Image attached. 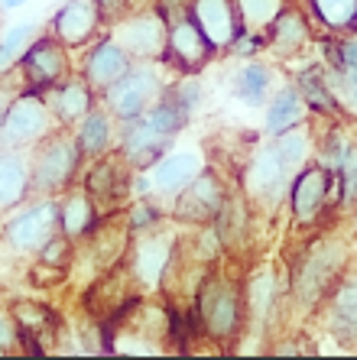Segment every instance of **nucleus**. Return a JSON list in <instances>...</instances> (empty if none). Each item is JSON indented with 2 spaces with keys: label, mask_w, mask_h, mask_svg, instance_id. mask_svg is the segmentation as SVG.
<instances>
[{
  "label": "nucleus",
  "mask_w": 357,
  "mask_h": 360,
  "mask_svg": "<svg viewBox=\"0 0 357 360\" xmlns=\"http://www.w3.org/2000/svg\"><path fill=\"white\" fill-rule=\"evenodd\" d=\"M201 169H205V160H201L199 150H175V153L159 156V160L146 169V176H150V182H153V192L175 195V192H182Z\"/></svg>",
  "instance_id": "aec40b11"
},
{
  "label": "nucleus",
  "mask_w": 357,
  "mask_h": 360,
  "mask_svg": "<svg viewBox=\"0 0 357 360\" xmlns=\"http://www.w3.org/2000/svg\"><path fill=\"white\" fill-rule=\"evenodd\" d=\"M52 234H58V201L52 195L33 201L30 208H23L4 224L7 243L17 253H26V257L39 253Z\"/></svg>",
  "instance_id": "1a4fd4ad"
},
{
  "label": "nucleus",
  "mask_w": 357,
  "mask_h": 360,
  "mask_svg": "<svg viewBox=\"0 0 357 360\" xmlns=\"http://www.w3.org/2000/svg\"><path fill=\"white\" fill-rule=\"evenodd\" d=\"M315 10L328 26H351L357 23V0H312Z\"/></svg>",
  "instance_id": "4c0bfd02"
},
{
  "label": "nucleus",
  "mask_w": 357,
  "mask_h": 360,
  "mask_svg": "<svg viewBox=\"0 0 357 360\" xmlns=\"http://www.w3.org/2000/svg\"><path fill=\"white\" fill-rule=\"evenodd\" d=\"M117 124H120V120L108 110V104H94L75 130L78 146H82V156H92L94 160V156H104L108 150H114V143L120 140Z\"/></svg>",
  "instance_id": "5701e85b"
},
{
  "label": "nucleus",
  "mask_w": 357,
  "mask_h": 360,
  "mask_svg": "<svg viewBox=\"0 0 357 360\" xmlns=\"http://www.w3.org/2000/svg\"><path fill=\"white\" fill-rule=\"evenodd\" d=\"M52 130H58V120L49 110L46 98L39 91H20L0 124V146L30 150L39 140H46Z\"/></svg>",
  "instance_id": "39448f33"
},
{
  "label": "nucleus",
  "mask_w": 357,
  "mask_h": 360,
  "mask_svg": "<svg viewBox=\"0 0 357 360\" xmlns=\"http://www.w3.org/2000/svg\"><path fill=\"white\" fill-rule=\"evenodd\" d=\"M159 98H163V78L153 68V62H140V65H130V72L120 82H114L101 94V104H108L111 114L124 124L146 114Z\"/></svg>",
  "instance_id": "423d86ee"
},
{
  "label": "nucleus",
  "mask_w": 357,
  "mask_h": 360,
  "mask_svg": "<svg viewBox=\"0 0 357 360\" xmlns=\"http://www.w3.org/2000/svg\"><path fill=\"white\" fill-rule=\"evenodd\" d=\"M20 4H26V0H0V7L4 10H13V7H20Z\"/></svg>",
  "instance_id": "09e8293b"
},
{
  "label": "nucleus",
  "mask_w": 357,
  "mask_h": 360,
  "mask_svg": "<svg viewBox=\"0 0 357 360\" xmlns=\"http://www.w3.org/2000/svg\"><path fill=\"white\" fill-rule=\"evenodd\" d=\"M273 302H276V279H273V273L266 269V273H260L247 289V305H250L253 321H266V315H270V309H273Z\"/></svg>",
  "instance_id": "c9c22d12"
},
{
  "label": "nucleus",
  "mask_w": 357,
  "mask_h": 360,
  "mask_svg": "<svg viewBox=\"0 0 357 360\" xmlns=\"http://www.w3.org/2000/svg\"><path fill=\"white\" fill-rule=\"evenodd\" d=\"M270 82H273V72L266 62H244L231 78V94L250 108H263L270 101Z\"/></svg>",
  "instance_id": "cd10ccee"
},
{
  "label": "nucleus",
  "mask_w": 357,
  "mask_h": 360,
  "mask_svg": "<svg viewBox=\"0 0 357 360\" xmlns=\"http://www.w3.org/2000/svg\"><path fill=\"white\" fill-rule=\"evenodd\" d=\"M17 94H20V88H13L10 82H0V124H4V117H7V110Z\"/></svg>",
  "instance_id": "49530a36"
},
{
  "label": "nucleus",
  "mask_w": 357,
  "mask_h": 360,
  "mask_svg": "<svg viewBox=\"0 0 357 360\" xmlns=\"http://www.w3.org/2000/svg\"><path fill=\"white\" fill-rule=\"evenodd\" d=\"M130 13H143V10H156V0H127Z\"/></svg>",
  "instance_id": "de8ad7c7"
},
{
  "label": "nucleus",
  "mask_w": 357,
  "mask_h": 360,
  "mask_svg": "<svg viewBox=\"0 0 357 360\" xmlns=\"http://www.w3.org/2000/svg\"><path fill=\"white\" fill-rule=\"evenodd\" d=\"M334 176L341 182V201L344 205H357V143H351L344 160L338 162Z\"/></svg>",
  "instance_id": "e433bc0d"
},
{
  "label": "nucleus",
  "mask_w": 357,
  "mask_h": 360,
  "mask_svg": "<svg viewBox=\"0 0 357 360\" xmlns=\"http://www.w3.org/2000/svg\"><path fill=\"white\" fill-rule=\"evenodd\" d=\"M296 88H299L302 101H306L308 108H315V114H334V110H338L332 91H328V78H325V72H318V68L302 72Z\"/></svg>",
  "instance_id": "2f4dec72"
},
{
  "label": "nucleus",
  "mask_w": 357,
  "mask_h": 360,
  "mask_svg": "<svg viewBox=\"0 0 357 360\" xmlns=\"http://www.w3.org/2000/svg\"><path fill=\"white\" fill-rule=\"evenodd\" d=\"M266 42H270V49H273L276 56H292V52H299L308 42V26H306V20H302V13L282 10L280 17L270 23Z\"/></svg>",
  "instance_id": "c756f323"
},
{
  "label": "nucleus",
  "mask_w": 357,
  "mask_h": 360,
  "mask_svg": "<svg viewBox=\"0 0 357 360\" xmlns=\"http://www.w3.org/2000/svg\"><path fill=\"white\" fill-rule=\"evenodd\" d=\"M133 169L120 150H108L104 156H94V166L88 169L84 179V192L92 195L98 211H114L117 201L130 192Z\"/></svg>",
  "instance_id": "ddd939ff"
},
{
  "label": "nucleus",
  "mask_w": 357,
  "mask_h": 360,
  "mask_svg": "<svg viewBox=\"0 0 357 360\" xmlns=\"http://www.w3.org/2000/svg\"><path fill=\"white\" fill-rule=\"evenodd\" d=\"M334 65L338 68H354L357 72V33L338 42V49H334Z\"/></svg>",
  "instance_id": "37998d69"
},
{
  "label": "nucleus",
  "mask_w": 357,
  "mask_h": 360,
  "mask_svg": "<svg viewBox=\"0 0 357 360\" xmlns=\"http://www.w3.org/2000/svg\"><path fill=\"white\" fill-rule=\"evenodd\" d=\"M325 78H328V91H332V98H334V108L351 114V117H357V72L354 68L334 65Z\"/></svg>",
  "instance_id": "473e14b6"
},
{
  "label": "nucleus",
  "mask_w": 357,
  "mask_h": 360,
  "mask_svg": "<svg viewBox=\"0 0 357 360\" xmlns=\"http://www.w3.org/2000/svg\"><path fill=\"white\" fill-rule=\"evenodd\" d=\"M10 315H13V321L20 325V338H23L26 351L42 354L39 338L56 335V325H58V319L52 315V309H46L42 302H33V299H20V302H13Z\"/></svg>",
  "instance_id": "393cba45"
},
{
  "label": "nucleus",
  "mask_w": 357,
  "mask_h": 360,
  "mask_svg": "<svg viewBox=\"0 0 357 360\" xmlns=\"http://www.w3.org/2000/svg\"><path fill=\"white\" fill-rule=\"evenodd\" d=\"M78 166H82V146L78 136L68 127L52 130L46 140L33 146L30 156V192L36 195H58L68 192V185L75 182Z\"/></svg>",
  "instance_id": "f03ea898"
},
{
  "label": "nucleus",
  "mask_w": 357,
  "mask_h": 360,
  "mask_svg": "<svg viewBox=\"0 0 357 360\" xmlns=\"http://www.w3.org/2000/svg\"><path fill=\"white\" fill-rule=\"evenodd\" d=\"M133 59L124 52V46L117 39H101L92 52H88V59H84V68H82V78L92 84L94 94H104L114 82L130 72Z\"/></svg>",
  "instance_id": "f3484780"
},
{
  "label": "nucleus",
  "mask_w": 357,
  "mask_h": 360,
  "mask_svg": "<svg viewBox=\"0 0 357 360\" xmlns=\"http://www.w3.org/2000/svg\"><path fill=\"white\" fill-rule=\"evenodd\" d=\"M302 120H308V104L302 101L296 84H286L276 94H270V101H266V120H263L266 134L276 136L282 130H289V127L302 124Z\"/></svg>",
  "instance_id": "a878e982"
},
{
  "label": "nucleus",
  "mask_w": 357,
  "mask_h": 360,
  "mask_svg": "<svg viewBox=\"0 0 357 360\" xmlns=\"http://www.w3.org/2000/svg\"><path fill=\"white\" fill-rule=\"evenodd\" d=\"M215 46L201 33V26L195 23V17H179L175 23H169V46H166V56L175 68H182L185 75H195L199 68H205V62H211L215 56Z\"/></svg>",
  "instance_id": "2eb2a0df"
},
{
  "label": "nucleus",
  "mask_w": 357,
  "mask_h": 360,
  "mask_svg": "<svg viewBox=\"0 0 357 360\" xmlns=\"http://www.w3.org/2000/svg\"><path fill=\"white\" fill-rule=\"evenodd\" d=\"M98 221V208H94L92 195L84 192V188H72L68 185V195L58 198V231L72 240L84 237L92 231V224Z\"/></svg>",
  "instance_id": "bb28decb"
},
{
  "label": "nucleus",
  "mask_w": 357,
  "mask_h": 360,
  "mask_svg": "<svg viewBox=\"0 0 357 360\" xmlns=\"http://www.w3.org/2000/svg\"><path fill=\"white\" fill-rule=\"evenodd\" d=\"M114 39L133 62H159L169 46V23L159 10L130 13L114 23Z\"/></svg>",
  "instance_id": "0eeeda50"
},
{
  "label": "nucleus",
  "mask_w": 357,
  "mask_h": 360,
  "mask_svg": "<svg viewBox=\"0 0 357 360\" xmlns=\"http://www.w3.org/2000/svg\"><path fill=\"white\" fill-rule=\"evenodd\" d=\"M328 325L338 335V341L357 344V273L341 276L332 289V309H328Z\"/></svg>",
  "instance_id": "b1692460"
},
{
  "label": "nucleus",
  "mask_w": 357,
  "mask_h": 360,
  "mask_svg": "<svg viewBox=\"0 0 357 360\" xmlns=\"http://www.w3.org/2000/svg\"><path fill=\"white\" fill-rule=\"evenodd\" d=\"M130 247V273L137 279V285L143 289H156L169 273V260H173L175 253V234L173 231H159L150 227V231H140V234H133Z\"/></svg>",
  "instance_id": "9d476101"
},
{
  "label": "nucleus",
  "mask_w": 357,
  "mask_h": 360,
  "mask_svg": "<svg viewBox=\"0 0 357 360\" xmlns=\"http://www.w3.org/2000/svg\"><path fill=\"white\" fill-rule=\"evenodd\" d=\"M185 124H189V114L175 104L173 94H163V98H159L146 114H140L137 120H124L120 153L127 156L133 172H146L159 156H166L173 140L179 136V130H182Z\"/></svg>",
  "instance_id": "f257e3e1"
},
{
  "label": "nucleus",
  "mask_w": 357,
  "mask_h": 360,
  "mask_svg": "<svg viewBox=\"0 0 357 360\" xmlns=\"http://www.w3.org/2000/svg\"><path fill=\"white\" fill-rule=\"evenodd\" d=\"M344 263H348V247L341 240H318L306 253V260L289 279L292 295L302 309H315L325 295H332L338 279L344 276Z\"/></svg>",
  "instance_id": "20e7f679"
},
{
  "label": "nucleus",
  "mask_w": 357,
  "mask_h": 360,
  "mask_svg": "<svg viewBox=\"0 0 357 360\" xmlns=\"http://www.w3.org/2000/svg\"><path fill=\"white\" fill-rule=\"evenodd\" d=\"M156 10L166 17V23H175L179 17L192 13V0H156Z\"/></svg>",
  "instance_id": "c03bdc74"
},
{
  "label": "nucleus",
  "mask_w": 357,
  "mask_h": 360,
  "mask_svg": "<svg viewBox=\"0 0 357 360\" xmlns=\"http://www.w3.org/2000/svg\"><path fill=\"white\" fill-rule=\"evenodd\" d=\"M20 344H23V338H20V325L13 321L10 311L0 309V354H10L13 347H20Z\"/></svg>",
  "instance_id": "79ce46f5"
},
{
  "label": "nucleus",
  "mask_w": 357,
  "mask_h": 360,
  "mask_svg": "<svg viewBox=\"0 0 357 360\" xmlns=\"http://www.w3.org/2000/svg\"><path fill=\"white\" fill-rule=\"evenodd\" d=\"M17 75L23 91H46L52 84L65 82L68 78V56L65 46L56 36H36L30 42V49L17 59Z\"/></svg>",
  "instance_id": "6e6552de"
},
{
  "label": "nucleus",
  "mask_w": 357,
  "mask_h": 360,
  "mask_svg": "<svg viewBox=\"0 0 357 360\" xmlns=\"http://www.w3.org/2000/svg\"><path fill=\"white\" fill-rule=\"evenodd\" d=\"M101 26V10L98 0H65L62 10L49 23V33L56 36L62 46H82L88 42Z\"/></svg>",
  "instance_id": "a211bd4d"
},
{
  "label": "nucleus",
  "mask_w": 357,
  "mask_h": 360,
  "mask_svg": "<svg viewBox=\"0 0 357 360\" xmlns=\"http://www.w3.org/2000/svg\"><path fill=\"white\" fill-rule=\"evenodd\" d=\"M225 195L227 192H225V185H221V179H218L215 172L201 169L182 192H175L173 218L179 221V224H192V227L215 224L218 211L225 205Z\"/></svg>",
  "instance_id": "9b49d317"
},
{
  "label": "nucleus",
  "mask_w": 357,
  "mask_h": 360,
  "mask_svg": "<svg viewBox=\"0 0 357 360\" xmlns=\"http://www.w3.org/2000/svg\"><path fill=\"white\" fill-rule=\"evenodd\" d=\"M169 94H173L175 104L192 117V110L199 108V101H201V84L195 82V78H185V82H179L175 84V91H169Z\"/></svg>",
  "instance_id": "a19ab883"
},
{
  "label": "nucleus",
  "mask_w": 357,
  "mask_h": 360,
  "mask_svg": "<svg viewBox=\"0 0 357 360\" xmlns=\"http://www.w3.org/2000/svg\"><path fill=\"white\" fill-rule=\"evenodd\" d=\"M289 169L282 166L280 153L273 143H266L253 153V160L247 166V198L260 201L266 211H273L286 195H289Z\"/></svg>",
  "instance_id": "f8f14e48"
},
{
  "label": "nucleus",
  "mask_w": 357,
  "mask_h": 360,
  "mask_svg": "<svg viewBox=\"0 0 357 360\" xmlns=\"http://www.w3.org/2000/svg\"><path fill=\"white\" fill-rule=\"evenodd\" d=\"M36 257H39L42 263L56 266V269H65L68 260H72V237H65L62 231H58V234H52L49 240H46V247H42Z\"/></svg>",
  "instance_id": "ea45409f"
},
{
  "label": "nucleus",
  "mask_w": 357,
  "mask_h": 360,
  "mask_svg": "<svg viewBox=\"0 0 357 360\" xmlns=\"http://www.w3.org/2000/svg\"><path fill=\"white\" fill-rule=\"evenodd\" d=\"M39 36V26L36 23H17L10 26L7 36L0 39V68H10L13 62L23 56L26 49H30V42Z\"/></svg>",
  "instance_id": "f704fd0d"
},
{
  "label": "nucleus",
  "mask_w": 357,
  "mask_h": 360,
  "mask_svg": "<svg viewBox=\"0 0 357 360\" xmlns=\"http://www.w3.org/2000/svg\"><path fill=\"white\" fill-rule=\"evenodd\" d=\"M42 98H46L49 110L56 114L58 127H68V130H72V127L82 124L84 114L94 108V98H98V94L92 91V84L84 82V78H65V82L46 88Z\"/></svg>",
  "instance_id": "6ab92c4d"
},
{
  "label": "nucleus",
  "mask_w": 357,
  "mask_h": 360,
  "mask_svg": "<svg viewBox=\"0 0 357 360\" xmlns=\"http://www.w3.org/2000/svg\"><path fill=\"white\" fill-rule=\"evenodd\" d=\"M332 179L334 172L322 162H306V166L292 176L289 185V208H292V218L299 224H308L322 214L325 201L332 198Z\"/></svg>",
  "instance_id": "4468645a"
},
{
  "label": "nucleus",
  "mask_w": 357,
  "mask_h": 360,
  "mask_svg": "<svg viewBox=\"0 0 357 360\" xmlns=\"http://www.w3.org/2000/svg\"><path fill=\"white\" fill-rule=\"evenodd\" d=\"M215 231L221 247H237L247 237V198L244 195H225V205L215 218Z\"/></svg>",
  "instance_id": "7c9ffc66"
},
{
  "label": "nucleus",
  "mask_w": 357,
  "mask_h": 360,
  "mask_svg": "<svg viewBox=\"0 0 357 360\" xmlns=\"http://www.w3.org/2000/svg\"><path fill=\"white\" fill-rule=\"evenodd\" d=\"M195 305H199V321L208 338L234 341V338L241 335L247 295L225 273H211L208 269L205 279L199 283V292H195Z\"/></svg>",
  "instance_id": "7ed1b4c3"
},
{
  "label": "nucleus",
  "mask_w": 357,
  "mask_h": 360,
  "mask_svg": "<svg viewBox=\"0 0 357 360\" xmlns=\"http://www.w3.org/2000/svg\"><path fill=\"white\" fill-rule=\"evenodd\" d=\"M192 17L201 26V33L211 39L218 52L227 49L244 33L237 0H192Z\"/></svg>",
  "instance_id": "dca6fc26"
},
{
  "label": "nucleus",
  "mask_w": 357,
  "mask_h": 360,
  "mask_svg": "<svg viewBox=\"0 0 357 360\" xmlns=\"http://www.w3.org/2000/svg\"><path fill=\"white\" fill-rule=\"evenodd\" d=\"M88 234L94 237L92 253H94L98 269L117 266L120 257L127 253V247H130V240H133L130 221H127V214H117V211H104V218L94 221Z\"/></svg>",
  "instance_id": "412c9836"
},
{
  "label": "nucleus",
  "mask_w": 357,
  "mask_h": 360,
  "mask_svg": "<svg viewBox=\"0 0 357 360\" xmlns=\"http://www.w3.org/2000/svg\"><path fill=\"white\" fill-rule=\"evenodd\" d=\"M237 13L247 33H263L280 17V0H237Z\"/></svg>",
  "instance_id": "72a5a7b5"
},
{
  "label": "nucleus",
  "mask_w": 357,
  "mask_h": 360,
  "mask_svg": "<svg viewBox=\"0 0 357 360\" xmlns=\"http://www.w3.org/2000/svg\"><path fill=\"white\" fill-rule=\"evenodd\" d=\"M30 195V156L26 150L0 146V211L20 208Z\"/></svg>",
  "instance_id": "4be33fe9"
},
{
  "label": "nucleus",
  "mask_w": 357,
  "mask_h": 360,
  "mask_svg": "<svg viewBox=\"0 0 357 360\" xmlns=\"http://www.w3.org/2000/svg\"><path fill=\"white\" fill-rule=\"evenodd\" d=\"M98 10H101V20H108V23H117L120 17L130 13L127 0H98Z\"/></svg>",
  "instance_id": "a18cd8bd"
},
{
  "label": "nucleus",
  "mask_w": 357,
  "mask_h": 360,
  "mask_svg": "<svg viewBox=\"0 0 357 360\" xmlns=\"http://www.w3.org/2000/svg\"><path fill=\"white\" fill-rule=\"evenodd\" d=\"M273 146H276V153H280L282 166H286L292 176H296V172H299V169L308 162V156H312V146H315L308 120H302V124H296V127H289V130L276 134L273 136Z\"/></svg>",
  "instance_id": "c85d7f7f"
},
{
  "label": "nucleus",
  "mask_w": 357,
  "mask_h": 360,
  "mask_svg": "<svg viewBox=\"0 0 357 360\" xmlns=\"http://www.w3.org/2000/svg\"><path fill=\"white\" fill-rule=\"evenodd\" d=\"M127 221H130V231L133 234H140V231H150L163 221V211L159 205H153L150 198H137L133 201V208L127 211Z\"/></svg>",
  "instance_id": "58836bf2"
}]
</instances>
